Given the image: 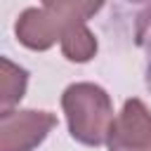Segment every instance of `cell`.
Segmentation results:
<instances>
[{
  "mask_svg": "<svg viewBox=\"0 0 151 151\" xmlns=\"http://www.w3.org/2000/svg\"><path fill=\"white\" fill-rule=\"evenodd\" d=\"M106 0H42V9L28 7L19 14L14 33L28 50H50L61 35L94 17Z\"/></svg>",
  "mask_w": 151,
  "mask_h": 151,
  "instance_id": "cell-1",
  "label": "cell"
},
{
  "mask_svg": "<svg viewBox=\"0 0 151 151\" xmlns=\"http://www.w3.org/2000/svg\"><path fill=\"white\" fill-rule=\"evenodd\" d=\"M61 109L68 132L85 146H101L113 125V104L104 87L94 83H73L61 94Z\"/></svg>",
  "mask_w": 151,
  "mask_h": 151,
  "instance_id": "cell-2",
  "label": "cell"
},
{
  "mask_svg": "<svg viewBox=\"0 0 151 151\" xmlns=\"http://www.w3.org/2000/svg\"><path fill=\"white\" fill-rule=\"evenodd\" d=\"M57 125L50 111H7L0 113V151H33Z\"/></svg>",
  "mask_w": 151,
  "mask_h": 151,
  "instance_id": "cell-3",
  "label": "cell"
},
{
  "mask_svg": "<svg viewBox=\"0 0 151 151\" xmlns=\"http://www.w3.org/2000/svg\"><path fill=\"white\" fill-rule=\"evenodd\" d=\"M106 144L109 151H151V111L142 99H127L123 104Z\"/></svg>",
  "mask_w": 151,
  "mask_h": 151,
  "instance_id": "cell-4",
  "label": "cell"
},
{
  "mask_svg": "<svg viewBox=\"0 0 151 151\" xmlns=\"http://www.w3.org/2000/svg\"><path fill=\"white\" fill-rule=\"evenodd\" d=\"M26 85H28V71L0 57V113L12 111V106H17L24 99Z\"/></svg>",
  "mask_w": 151,
  "mask_h": 151,
  "instance_id": "cell-5",
  "label": "cell"
},
{
  "mask_svg": "<svg viewBox=\"0 0 151 151\" xmlns=\"http://www.w3.org/2000/svg\"><path fill=\"white\" fill-rule=\"evenodd\" d=\"M61 52L68 61H76V64H85L94 57L97 52V40L92 35V31L80 24V26H73L68 28L64 35H61Z\"/></svg>",
  "mask_w": 151,
  "mask_h": 151,
  "instance_id": "cell-6",
  "label": "cell"
},
{
  "mask_svg": "<svg viewBox=\"0 0 151 151\" xmlns=\"http://www.w3.org/2000/svg\"><path fill=\"white\" fill-rule=\"evenodd\" d=\"M144 50H146V68H144V80H146V87H149V92H151V35L146 38Z\"/></svg>",
  "mask_w": 151,
  "mask_h": 151,
  "instance_id": "cell-7",
  "label": "cell"
}]
</instances>
